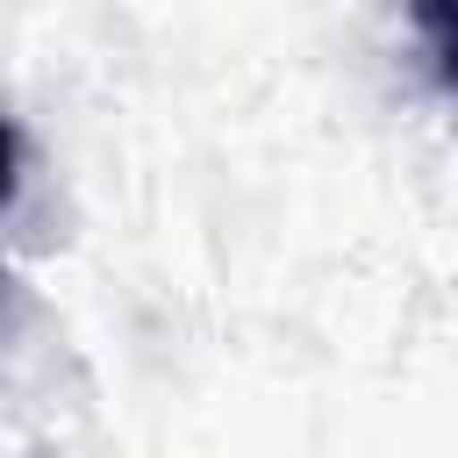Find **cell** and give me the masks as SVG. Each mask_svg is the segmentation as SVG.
<instances>
[{"mask_svg":"<svg viewBox=\"0 0 458 458\" xmlns=\"http://www.w3.org/2000/svg\"><path fill=\"white\" fill-rule=\"evenodd\" d=\"M408 14H415V36H422L437 79L458 93V0H408Z\"/></svg>","mask_w":458,"mask_h":458,"instance_id":"obj_1","label":"cell"},{"mask_svg":"<svg viewBox=\"0 0 458 458\" xmlns=\"http://www.w3.org/2000/svg\"><path fill=\"white\" fill-rule=\"evenodd\" d=\"M14 193H21V129L0 114V208H14Z\"/></svg>","mask_w":458,"mask_h":458,"instance_id":"obj_2","label":"cell"}]
</instances>
